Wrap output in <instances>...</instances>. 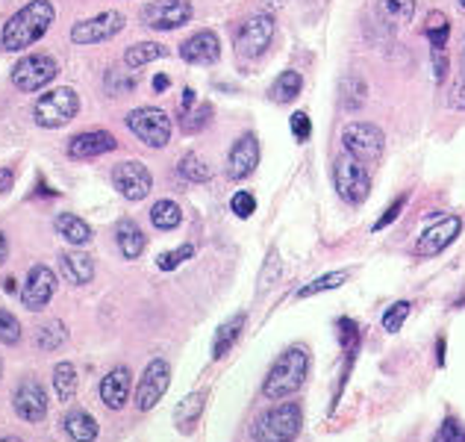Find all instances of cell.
<instances>
[{
	"label": "cell",
	"instance_id": "ee69618b",
	"mask_svg": "<svg viewBox=\"0 0 465 442\" xmlns=\"http://www.w3.org/2000/svg\"><path fill=\"white\" fill-rule=\"evenodd\" d=\"M403 207H407V195H398V198H395V204H392V207L386 209V213H383V216L377 218V225H374V230L389 227L392 221H395V218L401 216V209H403Z\"/></svg>",
	"mask_w": 465,
	"mask_h": 442
},
{
	"label": "cell",
	"instance_id": "2e32d148",
	"mask_svg": "<svg viewBox=\"0 0 465 442\" xmlns=\"http://www.w3.org/2000/svg\"><path fill=\"white\" fill-rule=\"evenodd\" d=\"M460 230H462V221H460L457 216H448V218L436 221V225L427 227V230H424V234L418 236V242H416V257H436V254H442V251L460 236Z\"/></svg>",
	"mask_w": 465,
	"mask_h": 442
},
{
	"label": "cell",
	"instance_id": "e0dca14e",
	"mask_svg": "<svg viewBox=\"0 0 465 442\" xmlns=\"http://www.w3.org/2000/svg\"><path fill=\"white\" fill-rule=\"evenodd\" d=\"M259 166V142L254 133H245L241 139H236L230 148L227 157V177L230 180H245L257 172Z\"/></svg>",
	"mask_w": 465,
	"mask_h": 442
},
{
	"label": "cell",
	"instance_id": "9a60e30c",
	"mask_svg": "<svg viewBox=\"0 0 465 442\" xmlns=\"http://www.w3.org/2000/svg\"><path fill=\"white\" fill-rule=\"evenodd\" d=\"M56 295V275L50 271V266H33L27 275V284L21 289V301L27 310H33V313H38V310H45L50 304V298Z\"/></svg>",
	"mask_w": 465,
	"mask_h": 442
},
{
	"label": "cell",
	"instance_id": "ffe728a7",
	"mask_svg": "<svg viewBox=\"0 0 465 442\" xmlns=\"http://www.w3.org/2000/svg\"><path fill=\"white\" fill-rule=\"evenodd\" d=\"M130 387H133V375H130L127 366H118L100 380V398L109 410H121L130 398Z\"/></svg>",
	"mask_w": 465,
	"mask_h": 442
},
{
	"label": "cell",
	"instance_id": "6da1fadb",
	"mask_svg": "<svg viewBox=\"0 0 465 442\" xmlns=\"http://www.w3.org/2000/svg\"><path fill=\"white\" fill-rule=\"evenodd\" d=\"M54 18H56V6L50 4V0H30L27 6L18 9V13L4 24L0 45H4V50H13V54L33 47L50 30Z\"/></svg>",
	"mask_w": 465,
	"mask_h": 442
},
{
	"label": "cell",
	"instance_id": "603a6c76",
	"mask_svg": "<svg viewBox=\"0 0 465 442\" xmlns=\"http://www.w3.org/2000/svg\"><path fill=\"white\" fill-rule=\"evenodd\" d=\"M115 239H118L121 254H124L127 259H139L141 254H145V248H148V239L139 230V225H136L133 218H121Z\"/></svg>",
	"mask_w": 465,
	"mask_h": 442
},
{
	"label": "cell",
	"instance_id": "f35d334b",
	"mask_svg": "<svg viewBox=\"0 0 465 442\" xmlns=\"http://www.w3.org/2000/svg\"><path fill=\"white\" fill-rule=\"evenodd\" d=\"M209 118H212V106L209 104H200L198 109H191V113H183V130L186 133H198V130H204L209 124Z\"/></svg>",
	"mask_w": 465,
	"mask_h": 442
},
{
	"label": "cell",
	"instance_id": "7a4b0ae2",
	"mask_svg": "<svg viewBox=\"0 0 465 442\" xmlns=\"http://www.w3.org/2000/svg\"><path fill=\"white\" fill-rule=\"evenodd\" d=\"M309 375V354L307 348H286L283 354L275 360V366H271L266 384H262V395L268 401H283L289 395H295L298 389L303 387V380Z\"/></svg>",
	"mask_w": 465,
	"mask_h": 442
},
{
	"label": "cell",
	"instance_id": "52a82bcc",
	"mask_svg": "<svg viewBox=\"0 0 465 442\" xmlns=\"http://www.w3.org/2000/svg\"><path fill=\"white\" fill-rule=\"evenodd\" d=\"M127 127L148 148H165L171 139V118L159 106H139L127 115Z\"/></svg>",
	"mask_w": 465,
	"mask_h": 442
},
{
	"label": "cell",
	"instance_id": "f546056e",
	"mask_svg": "<svg viewBox=\"0 0 465 442\" xmlns=\"http://www.w3.org/2000/svg\"><path fill=\"white\" fill-rule=\"evenodd\" d=\"M165 54H168V50L159 42H139L133 47H127L124 63H127V68H141L148 63H156V59H163Z\"/></svg>",
	"mask_w": 465,
	"mask_h": 442
},
{
	"label": "cell",
	"instance_id": "ba28073f",
	"mask_svg": "<svg viewBox=\"0 0 465 442\" xmlns=\"http://www.w3.org/2000/svg\"><path fill=\"white\" fill-rule=\"evenodd\" d=\"M59 74V63L47 54H27L21 63L13 68V86L18 92H38L54 83Z\"/></svg>",
	"mask_w": 465,
	"mask_h": 442
},
{
	"label": "cell",
	"instance_id": "5bb4252c",
	"mask_svg": "<svg viewBox=\"0 0 465 442\" xmlns=\"http://www.w3.org/2000/svg\"><path fill=\"white\" fill-rule=\"evenodd\" d=\"M13 407L18 419L24 421H42L47 416V393L36 378H24L13 393Z\"/></svg>",
	"mask_w": 465,
	"mask_h": 442
},
{
	"label": "cell",
	"instance_id": "4dcf8cb0",
	"mask_svg": "<svg viewBox=\"0 0 465 442\" xmlns=\"http://www.w3.org/2000/svg\"><path fill=\"white\" fill-rule=\"evenodd\" d=\"M366 95H368V86L359 74H348L342 80V106L351 109V113H357V109L366 104Z\"/></svg>",
	"mask_w": 465,
	"mask_h": 442
},
{
	"label": "cell",
	"instance_id": "7c38bea8",
	"mask_svg": "<svg viewBox=\"0 0 465 442\" xmlns=\"http://www.w3.org/2000/svg\"><path fill=\"white\" fill-rule=\"evenodd\" d=\"M168 384H171V366L165 363L163 357L150 360L145 375L139 380V389H136V407L145 413V410H154L163 395L168 393Z\"/></svg>",
	"mask_w": 465,
	"mask_h": 442
},
{
	"label": "cell",
	"instance_id": "4fadbf2b",
	"mask_svg": "<svg viewBox=\"0 0 465 442\" xmlns=\"http://www.w3.org/2000/svg\"><path fill=\"white\" fill-rule=\"evenodd\" d=\"M113 183L127 200H145L154 189V174H150L148 166H141L139 159H127V163L115 166Z\"/></svg>",
	"mask_w": 465,
	"mask_h": 442
},
{
	"label": "cell",
	"instance_id": "e575fe53",
	"mask_svg": "<svg viewBox=\"0 0 465 442\" xmlns=\"http://www.w3.org/2000/svg\"><path fill=\"white\" fill-rule=\"evenodd\" d=\"M345 280H348V271H330V275H321V277L312 280V284L300 286L298 298H312L318 293H330V289H339L342 284H345Z\"/></svg>",
	"mask_w": 465,
	"mask_h": 442
},
{
	"label": "cell",
	"instance_id": "7402d4cb",
	"mask_svg": "<svg viewBox=\"0 0 465 442\" xmlns=\"http://www.w3.org/2000/svg\"><path fill=\"white\" fill-rule=\"evenodd\" d=\"M63 428L74 442H95L97 439V421L89 416L83 407L68 410L65 419H63Z\"/></svg>",
	"mask_w": 465,
	"mask_h": 442
},
{
	"label": "cell",
	"instance_id": "83f0119b",
	"mask_svg": "<svg viewBox=\"0 0 465 442\" xmlns=\"http://www.w3.org/2000/svg\"><path fill=\"white\" fill-rule=\"evenodd\" d=\"M300 89H303V77L298 72H283L275 80V86H271L268 95L275 104H292V100L300 95Z\"/></svg>",
	"mask_w": 465,
	"mask_h": 442
},
{
	"label": "cell",
	"instance_id": "8d00e7d4",
	"mask_svg": "<svg viewBox=\"0 0 465 442\" xmlns=\"http://www.w3.org/2000/svg\"><path fill=\"white\" fill-rule=\"evenodd\" d=\"M410 310H412L410 301H395V304L383 313V330H386V334H398V330L403 327V321H407V316H410Z\"/></svg>",
	"mask_w": 465,
	"mask_h": 442
},
{
	"label": "cell",
	"instance_id": "3957f363",
	"mask_svg": "<svg viewBox=\"0 0 465 442\" xmlns=\"http://www.w3.org/2000/svg\"><path fill=\"white\" fill-rule=\"evenodd\" d=\"M303 425V410L295 401H286V404H277L266 410L262 416H257L254 428H250V437L254 442H295Z\"/></svg>",
	"mask_w": 465,
	"mask_h": 442
},
{
	"label": "cell",
	"instance_id": "f1b7e54d",
	"mask_svg": "<svg viewBox=\"0 0 465 442\" xmlns=\"http://www.w3.org/2000/svg\"><path fill=\"white\" fill-rule=\"evenodd\" d=\"M380 18L389 24H410L416 15V0H377Z\"/></svg>",
	"mask_w": 465,
	"mask_h": 442
},
{
	"label": "cell",
	"instance_id": "c3c4849f",
	"mask_svg": "<svg viewBox=\"0 0 465 442\" xmlns=\"http://www.w3.org/2000/svg\"><path fill=\"white\" fill-rule=\"evenodd\" d=\"M168 86H171L168 74H156V77H154V92H165Z\"/></svg>",
	"mask_w": 465,
	"mask_h": 442
},
{
	"label": "cell",
	"instance_id": "44dd1931",
	"mask_svg": "<svg viewBox=\"0 0 465 442\" xmlns=\"http://www.w3.org/2000/svg\"><path fill=\"white\" fill-rule=\"evenodd\" d=\"M59 268H63V275L71 286H86L92 284L95 277V259L83 254V251H65V254L59 257Z\"/></svg>",
	"mask_w": 465,
	"mask_h": 442
},
{
	"label": "cell",
	"instance_id": "9c48e42d",
	"mask_svg": "<svg viewBox=\"0 0 465 442\" xmlns=\"http://www.w3.org/2000/svg\"><path fill=\"white\" fill-rule=\"evenodd\" d=\"M275 38V18L271 15H254L236 30V54L245 59H257L271 47Z\"/></svg>",
	"mask_w": 465,
	"mask_h": 442
},
{
	"label": "cell",
	"instance_id": "d590c367",
	"mask_svg": "<svg viewBox=\"0 0 465 442\" xmlns=\"http://www.w3.org/2000/svg\"><path fill=\"white\" fill-rule=\"evenodd\" d=\"M177 172H180V177L191 180V183H207V180L212 177V168L198 154H186L183 159H180Z\"/></svg>",
	"mask_w": 465,
	"mask_h": 442
},
{
	"label": "cell",
	"instance_id": "bcb514c9",
	"mask_svg": "<svg viewBox=\"0 0 465 442\" xmlns=\"http://www.w3.org/2000/svg\"><path fill=\"white\" fill-rule=\"evenodd\" d=\"M444 74H448V50H433V77H436V83H442Z\"/></svg>",
	"mask_w": 465,
	"mask_h": 442
},
{
	"label": "cell",
	"instance_id": "60d3db41",
	"mask_svg": "<svg viewBox=\"0 0 465 442\" xmlns=\"http://www.w3.org/2000/svg\"><path fill=\"white\" fill-rule=\"evenodd\" d=\"M191 257H195V248H191V245H180L177 251H165V254L156 259V266L163 268V271H174L180 263H186V259H191Z\"/></svg>",
	"mask_w": 465,
	"mask_h": 442
},
{
	"label": "cell",
	"instance_id": "8fae6325",
	"mask_svg": "<svg viewBox=\"0 0 465 442\" xmlns=\"http://www.w3.org/2000/svg\"><path fill=\"white\" fill-rule=\"evenodd\" d=\"M127 18L115 13V9H109V13H100L95 18H86V21H80L71 27V42L74 45H97V42H106V38L118 36L121 30H124Z\"/></svg>",
	"mask_w": 465,
	"mask_h": 442
},
{
	"label": "cell",
	"instance_id": "f907efd6",
	"mask_svg": "<svg viewBox=\"0 0 465 442\" xmlns=\"http://www.w3.org/2000/svg\"><path fill=\"white\" fill-rule=\"evenodd\" d=\"M9 186H13V174H0V192H9Z\"/></svg>",
	"mask_w": 465,
	"mask_h": 442
},
{
	"label": "cell",
	"instance_id": "9f6ffc18",
	"mask_svg": "<svg viewBox=\"0 0 465 442\" xmlns=\"http://www.w3.org/2000/svg\"><path fill=\"white\" fill-rule=\"evenodd\" d=\"M0 375H4V363H0Z\"/></svg>",
	"mask_w": 465,
	"mask_h": 442
},
{
	"label": "cell",
	"instance_id": "7bdbcfd3",
	"mask_svg": "<svg viewBox=\"0 0 465 442\" xmlns=\"http://www.w3.org/2000/svg\"><path fill=\"white\" fill-rule=\"evenodd\" d=\"M292 136H295V142H307L309 133H312V122L307 113H295L292 115Z\"/></svg>",
	"mask_w": 465,
	"mask_h": 442
},
{
	"label": "cell",
	"instance_id": "74e56055",
	"mask_svg": "<svg viewBox=\"0 0 465 442\" xmlns=\"http://www.w3.org/2000/svg\"><path fill=\"white\" fill-rule=\"evenodd\" d=\"M0 343H4V345H18V343H21V321H18L4 307H0Z\"/></svg>",
	"mask_w": 465,
	"mask_h": 442
},
{
	"label": "cell",
	"instance_id": "b9f144b4",
	"mask_svg": "<svg viewBox=\"0 0 465 442\" xmlns=\"http://www.w3.org/2000/svg\"><path fill=\"white\" fill-rule=\"evenodd\" d=\"M230 209H232V213H236L239 218H250V216L257 213V198L250 195V192H245V189H241V192L232 195Z\"/></svg>",
	"mask_w": 465,
	"mask_h": 442
},
{
	"label": "cell",
	"instance_id": "30bf717a",
	"mask_svg": "<svg viewBox=\"0 0 465 442\" xmlns=\"http://www.w3.org/2000/svg\"><path fill=\"white\" fill-rule=\"evenodd\" d=\"M191 0H150L141 9V24L150 30H177L191 21Z\"/></svg>",
	"mask_w": 465,
	"mask_h": 442
},
{
	"label": "cell",
	"instance_id": "4316f807",
	"mask_svg": "<svg viewBox=\"0 0 465 442\" xmlns=\"http://www.w3.org/2000/svg\"><path fill=\"white\" fill-rule=\"evenodd\" d=\"M150 221H154L156 230H174V227H180V221H183V209H180L177 200L163 198L150 207Z\"/></svg>",
	"mask_w": 465,
	"mask_h": 442
},
{
	"label": "cell",
	"instance_id": "f6af8a7d",
	"mask_svg": "<svg viewBox=\"0 0 465 442\" xmlns=\"http://www.w3.org/2000/svg\"><path fill=\"white\" fill-rule=\"evenodd\" d=\"M448 104H451V109H460V113H465V74H460L457 80H453Z\"/></svg>",
	"mask_w": 465,
	"mask_h": 442
},
{
	"label": "cell",
	"instance_id": "cb8c5ba5",
	"mask_svg": "<svg viewBox=\"0 0 465 442\" xmlns=\"http://www.w3.org/2000/svg\"><path fill=\"white\" fill-rule=\"evenodd\" d=\"M54 227H56V234L65 239V242L77 245V248L92 242V227H89L86 221L80 216H74V213H59L56 221H54Z\"/></svg>",
	"mask_w": 465,
	"mask_h": 442
},
{
	"label": "cell",
	"instance_id": "d6986e66",
	"mask_svg": "<svg viewBox=\"0 0 465 442\" xmlns=\"http://www.w3.org/2000/svg\"><path fill=\"white\" fill-rule=\"evenodd\" d=\"M180 56L186 59L191 65H212L218 63L221 56V42L218 36L212 33V30H200L191 38H186L183 45H180Z\"/></svg>",
	"mask_w": 465,
	"mask_h": 442
},
{
	"label": "cell",
	"instance_id": "ac0fdd59",
	"mask_svg": "<svg viewBox=\"0 0 465 442\" xmlns=\"http://www.w3.org/2000/svg\"><path fill=\"white\" fill-rule=\"evenodd\" d=\"M118 142L113 133L106 130H86V133H77L74 139H68V157L71 159H95L104 157L109 150H115Z\"/></svg>",
	"mask_w": 465,
	"mask_h": 442
},
{
	"label": "cell",
	"instance_id": "1f68e13d",
	"mask_svg": "<svg viewBox=\"0 0 465 442\" xmlns=\"http://www.w3.org/2000/svg\"><path fill=\"white\" fill-rule=\"evenodd\" d=\"M204 404H207V389H198V393L186 395L183 401H180L177 407V425L180 428H191L198 421V416L204 413Z\"/></svg>",
	"mask_w": 465,
	"mask_h": 442
},
{
	"label": "cell",
	"instance_id": "db71d44e",
	"mask_svg": "<svg viewBox=\"0 0 465 442\" xmlns=\"http://www.w3.org/2000/svg\"><path fill=\"white\" fill-rule=\"evenodd\" d=\"M0 442H21V439H18V437H4Z\"/></svg>",
	"mask_w": 465,
	"mask_h": 442
},
{
	"label": "cell",
	"instance_id": "ab89813d",
	"mask_svg": "<svg viewBox=\"0 0 465 442\" xmlns=\"http://www.w3.org/2000/svg\"><path fill=\"white\" fill-rule=\"evenodd\" d=\"M433 442H465V428H462V421H457L453 416H448L439 425L436 430V437H433Z\"/></svg>",
	"mask_w": 465,
	"mask_h": 442
},
{
	"label": "cell",
	"instance_id": "836d02e7",
	"mask_svg": "<svg viewBox=\"0 0 465 442\" xmlns=\"http://www.w3.org/2000/svg\"><path fill=\"white\" fill-rule=\"evenodd\" d=\"M65 343H68V330H65L63 321H47V325L38 327L36 345L42 351H56V348H63Z\"/></svg>",
	"mask_w": 465,
	"mask_h": 442
},
{
	"label": "cell",
	"instance_id": "d4e9b609",
	"mask_svg": "<svg viewBox=\"0 0 465 442\" xmlns=\"http://www.w3.org/2000/svg\"><path fill=\"white\" fill-rule=\"evenodd\" d=\"M245 319H248L245 313H236L216 330V339H212V360H221L232 345L239 343L241 330H245Z\"/></svg>",
	"mask_w": 465,
	"mask_h": 442
},
{
	"label": "cell",
	"instance_id": "f5cc1de1",
	"mask_svg": "<svg viewBox=\"0 0 465 442\" xmlns=\"http://www.w3.org/2000/svg\"><path fill=\"white\" fill-rule=\"evenodd\" d=\"M283 4H286V0H266L268 9H277V6H283Z\"/></svg>",
	"mask_w": 465,
	"mask_h": 442
},
{
	"label": "cell",
	"instance_id": "5b68a950",
	"mask_svg": "<svg viewBox=\"0 0 465 442\" xmlns=\"http://www.w3.org/2000/svg\"><path fill=\"white\" fill-rule=\"evenodd\" d=\"M333 180H336V192L342 195V200L348 204H362L371 192V177H368V166L362 159L351 157L348 150L336 157L333 163Z\"/></svg>",
	"mask_w": 465,
	"mask_h": 442
},
{
	"label": "cell",
	"instance_id": "681fc988",
	"mask_svg": "<svg viewBox=\"0 0 465 442\" xmlns=\"http://www.w3.org/2000/svg\"><path fill=\"white\" fill-rule=\"evenodd\" d=\"M6 254H9V242H6L4 230H0V266H4V263H6Z\"/></svg>",
	"mask_w": 465,
	"mask_h": 442
},
{
	"label": "cell",
	"instance_id": "11a10c76",
	"mask_svg": "<svg viewBox=\"0 0 465 442\" xmlns=\"http://www.w3.org/2000/svg\"><path fill=\"white\" fill-rule=\"evenodd\" d=\"M457 6L462 9V13H465V0H457Z\"/></svg>",
	"mask_w": 465,
	"mask_h": 442
},
{
	"label": "cell",
	"instance_id": "8992f818",
	"mask_svg": "<svg viewBox=\"0 0 465 442\" xmlns=\"http://www.w3.org/2000/svg\"><path fill=\"white\" fill-rule=\"evenodd\" d=\"M342 145L351 157L362 159L366 166L377 163L383 157V148H386V136L377 124L368 122H351L345 130H342Z\"/></svg>",
	"mask_w": 465,
	"mask_h": 442
},
{
	"label": "cell",
	"instance_id": "277c9868",
	"mask_svg": "<svg viewBox=\"0 0 465 442\" xmlns=\"http://www.w3.org/2000/svg\"><path fill=\"white\" fill-rule=\"evenodd\" d=\"M77 113H80V95H77L71 86L50 89V92L38 98V100H36V106H33V118H36V124H38V127H45V130L65 127Z\"/></svg>",
	"mask_w": 465,
	"mask_h": 442
},
{
	"label": "cell",
	"instance_id": "484cf974",
	"mask_svg": "<svg viewBox=\"0 0 465 442\" xmlns=\"http://www.w3.org/2000/svg\"><path fill=\"white\" fill-rule=\"evenodd\" d=\"M424 36L430 38V47L433 50H448V36H451V24H448V15L433 9L424 18Z\"/></svg>",
	"mask_w": 465,
	"mask_h": 442
},
{
	"label": "cell",
	"instance_id": "d6a6232c",
	"mask_svg": "<svg viewBox=\"0 0 465 442\" xmlns=\"http://www.w3.org/2000/svg\"><path fill=\"white\" fill-rule=\"evenodd\" d=\"M54 389L59 401H71L77 393V369L74 363H56L54 369Z\"/></svg>",
	"mask_w": 465,
	"mask_h": 442
},
{
	"label": "cell",
	"instance_id": "816d5d0a",
	"mask_svg": "<svg viewBox=\"0 0 465 442\" xmlns=\"http://www.w3.org/2000/svg\"><path fill=\"white\" fill-rule=\"evenodd\" d=\"M4 286H6V293H15V277H6Z\"/></svg>",
	"mask_w": 465,
	"mask_h": 442
},
{
	"label": "cell",
	"instance_id": "7dc6e473",
	"mask_svg": "<svg viewBox=\"0 0 465 442\" xmlns=\"http://www.w3.org/2000/svg\"><path fill=\"white\" fill-rule=\"evenodd\" d=\"M195 104H198V92H195V89H186V92H183V113H189V109Z\"/></svg>",
	"mask_w": 465,
	"mask_h": 442
}]
</instances>
